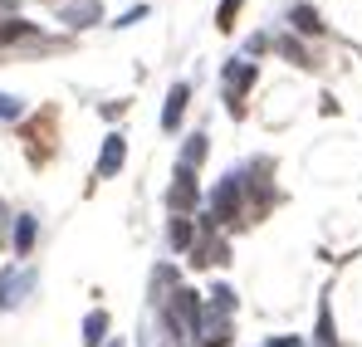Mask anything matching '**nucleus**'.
<instances>
[{"instance_id":"1","label":"nucleus","mask_w":362,"mask_h":347,"mask_svg":"<svg viewBox=\"0 0 362 347\" xmlns=\"http://www.w3.org/2000/svg\"><path fill=\"white\" fill-rule=\"evenodd\" d=\"M35 284H40L35 269H5V274H0V308H20L25 293L35 289Z\"/></svg>"},{"instance_id":"2","label":"nucleus","mask_w":362,"mask_h":347,"mask_svg":"<svg viewBox=\"0 0 362 347\" xmlns=\"http://www.w3.org/2000/svg\"><path fill=\"white\" fill-rule=\"evenodd\" d=\"M235 211H240V176L230 172L216 186V196H211V216L216 220H235Z\"/></svg>"},{"instance_id":"3","label":"nucleus","mask_w":362,"mask_h":347,"mask_svg":"<svg viewBox=\"0 0 362 347\" xmlns=\"http://www.w3.org/2000/svg\"><path fill=\"white\" fill-rule=\"evenodd\" d=\"M167 206L172 211H191L196 206V176H191V167H177V186H172Z\"/></svg>"},{"instance_id":"4","label":"nucleus","mask_w":362,"mask_h":347,"mask_svg":"<svg viewBox=\"0 0 362 347\" xmlns=\"http://www.w3.org/2000/svg\"><path fill=\"white\" fill-rule=\"evenodd\" d=\"M255 83V69L250 64H230L226 69V88H230V113H240V93Z\"/></svg>"},{"instance_id":"5","label":"nucleus","mask_w":362,"mask_h":347,"mask_svg":"<svg viewBox=\"0 0 362 347\" xmlns=\"http://www.w3.org/2000/svg\"><path fill=\"white\" fill-rule=\"evenodd\" d=\"M186 98H191V88H186V83H177V88L167 93V108H162V127H167V132H177L181 113H186Z\"/></svg>"},{"instance_id":"6","label":"nucleus","mask_w":362,"mask_h":347,"mask_svg":"<svg viewBox=\"0 0 362 347\" xmlns=\"http://www.w3.org/2000/svg\"><path fill=\"white\" fill-rule=\"evenodd\" d=\"M122 157H127V142L122 137H108L103 142V157H98V176H113L122 167Z\"/></svg>"},{"instance_id":"7","label":"nucleus","mask_w":362,"mask_h":347,"mask_svg":"<svg viewBox=\"0 0 362 347\" xmlns=\"http://www.w3.org/2000/svg\"><path fill=\"white\" fill-rule=\"evenodd\" d=\"M64 20H69V25H93V20H98V0H74V5L64 10Z\"/></svg>"},{"instance_id":"8","label":"nucleus","mask_w":362,"mask_h":347,"mask_svg":"<svg viewBox=\"0 0 362 347\" xmlns=\"http://www.w3.org/2000/svg\"><path fill=\"white\" fill-rule=\"evenodd\" d=\"M30 245H35V216H20V225H15V254H30Z\"/></svg>"},{"instance_id":"9","label":"nucleus","mask_w":362,"mask_h":347,"mask_svg":"<svg viewBox=\"0 0 362 347\" xmlns=\"http://www.w3.org/2000/svg\"><path fill=\"white\" fill-rule=\"evenodd\" d=\"M103 333H108V318H103V313H88V323H83V343L98 347V343H103Z\"/></svg>"},{"instance_id":"10","label":"nucleus","mask_w":362,"mask_h":347,"mask_svg":"<svg viewBox=\"0 0 362 347\" xmlns=\"http://www.w3.org/2000/svg\"><path fill=\"white\" fill-rule=\"evenodd\" d=\"M294 30H303V35H318V30H323V20H318L308 5H294Z\"/></svg>"},{"instance_id":"11","label":"nucleus","mask_w":362,"mask_h":347,"mask_svg":"<svg viewBox=\"0 0 362 347\" xmlns=\"http://www.w3.org/2000/svg\"><path fill=\"white\" fill-rule=\"evenodd\" d=\"M172 245H191V220H186V216H177V220H172Z\"/></svg>"},{"instance_id":"12","label":"nucleus","mask_w":362,"mask_h":347,"mask_svg":"<svg viewBox=\"0 0 362 347\" xmlns=\"http://www.w3.org/2000/svg\"><path fill=\"white\" fill-rule=\"evenodd\" d=\"M206 157V137H191L186 142V157H181V167H191V162H201Z\"/></svg>"},{"instance_id":"13","label":"nucleus","mask_w":362,"mask_h":347,"mask_svg":"<svg viewBox=\"0 0 362 347\" xmlns=\"http://www.w3.org/2000/svg\"><path fill=\"white\" fill-rule=\"evenodd\" d=\"M235 10H240V0H221V20H216V25L230 30V25H235Z\"/></svg>"},{"instance_id":"14","label":"nucleus","mask_w":362,"mask_h":347,"mask_svg":"<svg viewBox=\"0 0 362 347\" xmlns=\"http://www.w3.org/2000/svg\"><path fill=\"white\" fill-rule=\"evenodd\" d=\"M10 117H20V98H5L0 93V122H10Z\"/></svg>"},{"instance_id":"15","label":"nucleus","mask_w":362,"mask_h":347,"mask_svg":"<svg viewBox=\"0 0 362 347\" xmlns=\"http://www.w3.org/2000/svg\"><path fill=\"white\" fill-rule=\"evenodd\" d=\"M108 347H122V343H108Z\"/></svg>"},{"instance_id":"16","label":"nucleus","mask_w":362,"mask_h":347,"mask_svg":"<svg viewBox=\"0 0 362 347\" xmlns=\"http://www.w3.org/2000/svg\"><path fill=\"white\" fill-rule=\"evenodd\" d=\"M0 220H5V211H0Z\"/></svg>"}]
</instances>
